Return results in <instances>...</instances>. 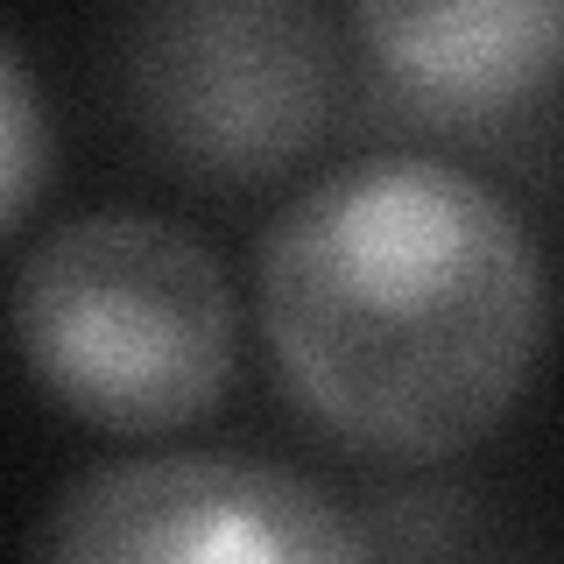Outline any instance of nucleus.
<instances>
[{
  "mask_svg": "<svg viewBox=\"0 0 564 564\" xmlns=\"http://www.w3.org/2000/svg\"><path fill=\"white\" fill-rule=\"evenodd\" d=\"M352 35L423 106L494 113L564 78V0H367Z\"/></svg>",
  "mask_w": 564,
  "mask_h": 564,
  "instance_id": "nucleus-5",
  "label": "nucleus"
},
{
  "mask_svg": "<svg viewBox=\"0 0 564 564\" xmlns=\"http://www.w3.org/2000/svg\"><path fill=\"white\" fill-rule=\"evenodd\" d=\"M0 134H8V155H0V219L14 234L29 219L35 191H43V106H35L22 43H0Z\"/></svg>",
  "mask_w": 564,
  "mask_h": 564,
  "instance_id": "nucleus-6",
  "label": "nucleus"
},
{
  "mask_svg": "<svg viewBox=\"0 0 564 564\" xmlns=\"http://www.w3.org/2000/svg\"><path fill=\"white\" fill-rule=\"evenodd\" d=\"M134 128L191 184H261L325 134L339 50L304 0H170L128 29Z\"/></svg>",
  "mask_w": 564,
  "mask_h": 564,
  "instance_id": "nucleus-3",
  "label": "nucleus"
},
{
  "mask_svg": "<svg viewBox=\"0 0 564 564\" xmlns=\"http://www.w3.org/2000/svg\"><path fill=\"white\" fill-rule=\"evenodd\" d=\"M14 346L57 410L113 437L184 431L234 388L240 304L163 212H78L14 261Z\"/></svg>",
  "mask_w": 564,
  "mask_h": 564,
  "instance_id": "nucleus-2",
  "label": "nucleus"
},
{
  "mask_svg": "<svg viewBox=\"0 0 564 564\" xmlns=\"http://www.w3.org/2000/svg\"><path fill=\"white\" fill-rule=\"evenodd\" d=\"M29 564H375V543L296 466L141 452L78 473L43 508Z\"/></svg>",
  "mask_w": 564,
  "mask_h": 564,
  "instance_id": "nucleus-4",
  "label": "nucleus"
},
{
  "mask_svg": "<svg viewBox=\"0 0 564 564\" xmlns=\"http://www.w3.org/2000/svg\"><path fill=\"white\" fill-rule=\"evenodd\" d=\"M254 290L296 410L395 466L501 431L551 332L529 219L437 155H360L304 184L261 234Z\"/></svg>",
  "mask_w": 564,
  "mask_h": 564,
  "instance_id": "nucleus-1",
  "label": "nucleus"
}]
</instances>
